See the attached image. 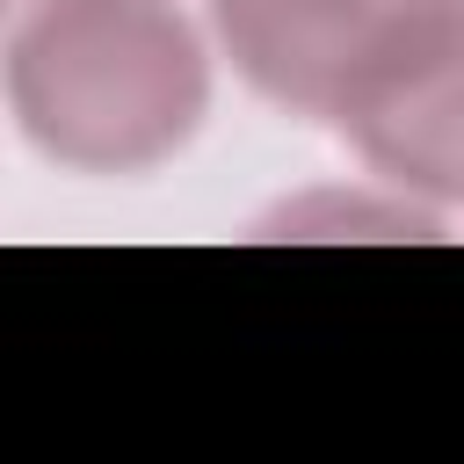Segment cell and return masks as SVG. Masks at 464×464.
Returning a JSON list of instances; mask_svg holds the SVG:
<instances>
[{"instance_id":"cell-1","label":"cell","mask_w":464,"mask_h":464,"mask_svg":"<svg viewBox=\"0 0 464 464\" xmlns=\"http://www.w3.org/2000/svg\"><path fill=\"white\" fill-rule=\"evenodd\" d=\"M7 109L72 174H145L210 109V58L167 0H29L7 29Z\"/></svg>"},{"instance_id":"cell-2","label":"cell","mask_w":464,"mask_h":464,"mask_svg":"<svg viewBox=\"0 0 464 464\" xmlns=\"http://www.w3.org/2000/svg\"><path fill=\"white\" fill-rule=\"evenodd\" d=\"M457 14L464 0H210L232 72L261 102L334 130Z\"/></svg>"},{"instance_id":"cell-3","label":"cell","mask_w":464,"mask_h":464,"mask_svg":"<svg viewBox=\"0 0 464 464\" xmlns=\"http://www.w3.org/2000/svg\"><path fill=\"white\" fill-rule=\"evenodd\" d=\"M341 138L384 181L428 203H464V14L435 29L370 102H355Z\"/></svg>"}]
</instances>
